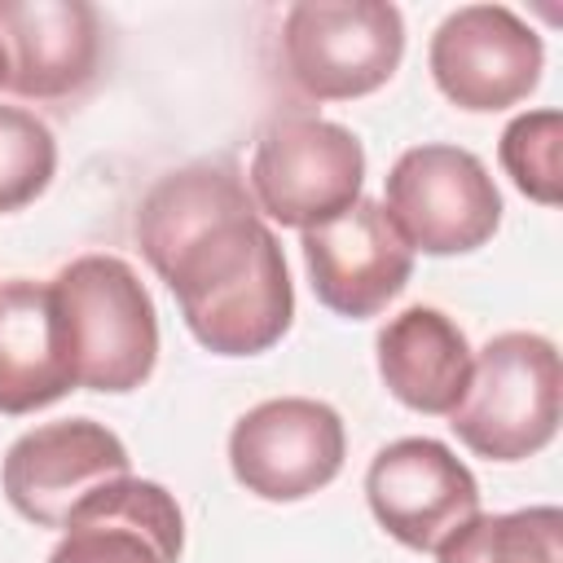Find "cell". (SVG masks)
Returning a JSON list of instances; mask_svg holds the SVG:
<instances>
[{
	"mask_svg": "<svg viewBox=\"0 0 563 563\" xmlns=\"http://www.w3.org/2000/svg\"><path fill=\"white\" fill-rule=\"evenodd\" d=\"M563 365L559 347L532 330L493 334L475 365L466 396L449 413L453 435L488 462H523L559 435Z\"/></svg>",
	"mask_w": 563,
	"mask_h": 563,
	"instance_id": "obj_3",
	"label": "cell"
},
{
	"mask_svg": "<svg viewBox=\"0 0 563 563\" xmlns=\"http://www.w3.org/2000/svg\"><path fill=\"white\" fill-rule=\"evenodd\" d=\"M365 501L391 541L435 554L449 532L479 515V484L449 444L405 435L374 453L365 471Z\"/></svg>",
	"mask_w": 563,
	"mask_h": 563,
	"instance_id": "obj_10",
	"label": "cell"
},
{
	"mask_svg": "<svg viewBox=\"0 0 563 563\" xmlns=\"http://www.w3.org/2000/svg\"><path fill=\"white\" fill-rule=\"evenodd\" d=\"M383 211L409 251L422 255H466L479 251L501 224V194L488 167L444 141L409 145L391 172Z\"/></svg>",
	"mask_w": 563,
	"mask_h": 563,
	"instance_id": "obj_6",
	"label": "cell"
},
{
	"mask_svg": "<svg viewBox=\"0 0 563 563\" xmlns=\"http://www.w3.org/2000/svg\"><path fill=\"white\" fill-rule=\"evenodd\" d=\"M435 563H563V510L475 515L435 545Z\"/></svg>",
	"mask_w": 563,
	"mask_h": 563,
	"instance_id": "obj_16",
	"label": "cell"
},
{
	"mask_svg": "<svg viewBox=\"0 0 563 563\" xmlns=\"http://www.w3.org/2000/svg\"><path fill=\"white\" fill-rule=\"evenodd\" d=\"M132 475L123 440L97 418H57L22 431L4 462L0 488L35 528H66L70 510L97 488Z\"/></svg>",
	"mask_w": 563,
	"mask_h": 563,
	"instance_id": "obj_9",
	"label": "cell"
},
{
	"mask_svg": "<svg viewBox=\"0 0 563 563\" xmlns=\"http://www.w3.org/2000/svg\"><path fill=\"white\" fill-rule=\"evenodd\" d=\"M75 391L48 282H0V413L22 418Z\"/></svg>",
	"mask_w": 563,
	"mask_h": 563,
	"instance_id": "obj_15",
	"label": "cell"
},
{
	"mask_svg": "<svg viewBox=\"0 0 563 563\" xmlns=\"http://www.w3.org/2000/svg\"><path fill=\"white\" fill-rule=\"evenodd\" d=\"M145 264L176 295L185 330L211 356H260L295 321V286L277 233L229 163L158 176L132 220Z\"/></svg>",
	"mask_w": 563,
	"mask_h": 563,
	"instance_id": "obj_1",
	"label": "cell"
},
{
	"mask_svg": "<svg viewBox=\"0 0 563 563\" xmlns=\"http://www.w3.org/2000/svg\"><path fill=\"white\" fill-rule=\"evenodd\" d=\"M299 251L317 303L347 321L378 317L413 273L409 242L374 198H356L343 216L303 229Z\"/></svg>",
	"mask_w": 563,
	"mask_h": 563,
	"instance_id": "obj_11",
	"label": "cell"
},
{
	"mask_svg": "<svg viewBox=\"0 0 563 563\" xmlns=\"http://www.w3.org/2000/svg\"><path fill=\"white\" fill-rule=\"evenodd\" d=\"M427 66L444 101L493 114L519 106L541 84L545 44L506 4H462L435 26Z\"/></svg>",
	"mask_w": 563,
	"mask_h": 563,
	"instance_id": "obj_8",
	"label": "cell"
},
{
	"mask_svg": "<svg viewBox=\"0 0 563 563\" xmlns=\"http://www.w3.org/2000/svg\"><path fill=\"white\" fill-rule=\"evenodd\" d=\"M101 13L88 0H0L9 88L26 101L84 92L101 70Z\"/></svg>",
	"mask_w": 563,
	"mask_h": 563,
	"instance_id": "obj_12",
	"label": "cell"
},
{
	"mask_svg": "<svg viewBox=\"0 0 563 563\" xmlns=\"http://www.w3.org/2000/svg\"><path fill=\"white\" fill-rule=\"evenodd\" d=\"M0 88H9V57H4V44H0Z\"/></svg>",
	"mask_w": 563,
	"mask_h": 563,
	"instance_id": "obj_19",
	"label": "cell"
},
{
	"mask_svg": "<svg viewBox=\"0 0 563 563\" xmlns=\"http://www.w3.org/2000/svg\"><path fill=\"white\" fill-rule=\"evenodd\" d=\"M48 295L75 387L123 396L154 374L158 312L128 260L79 255L57 268Z\"/></svg>",
	"mask_w": 563,
	"mask_h": 563,
	"instance_id": "obj_2",
	"label": "cell"
},
{
	"mask_svg": "<svg viewBox=\"0 0 563 563\" xmlns=\"http://www.w3.org/2000/svg\"><path fill=\"white\" fill-rule=\"evenodd\" d=\"M559 154H563V114L559 110L515 114L497 145V158H501L510 185L541 207H559V198H563V158Z\"/></svg>",
	"mask_w": 563,
	"mask_h": 563,
	"instance_id": "obj_17",
	"label": "cell"
},
{
	"mask_svg": "<svg viewBox=\"0 0 563 563\" xmlns=\"http://www.w3.org/2000/svg\"><path fill=\"white\" fill-rule=\"evenodd\" d=\"M405 57V18L387 0H299L282 18L286 79L312 101L378 92Z\"/></svg>",
	"mask_w": 563,
	"mask_h": 563,
	"instance_id": "obj_4",
	"label": "cell"
},
{
	"mask_svg": "<svg viewBox=\"0 0 563 563\" xmlns=\"http://www.w3.org/2000/svg\"><path fill=\"white\" fill-rule=\"evenodd\" d=\"M347 457L343 418L312 396H277L246 409L229 431V471L260 501L321 493Z\"/></svg>",
	"mask_w": 563,
	"mask_h": 563,
	"instance_id": "obj_7",
	"label": "cell"
},
{
	"mask_svg": "<svg viewBox=\"0 0 563 563\" xmlns=\"http://www.w3.org/2000/svg\"><path fill=\"white\" fill-rule=\"evenodd\" d=\"M57 172V141L44 119L22 106H0V216L31 207Z\"/></svg>",
	"mask_w": 563,
	"mask_h": 563,
	"instance_id": "obj_18",
	"label": "cell"
},
{
	"mask_svg": "<svg viewBox=\"0 0 563 563\" xmlns=\"http://www.w3.org/2000/svg\"><path fill=\"white\" fill-rule=\"evenodd\" d=\"M185 515L158 479L123 475L79 501L48 563H180Z\"/></svg>",
	"mask_w": 563,
	"mask_h": 563,
	"instance_id": "obj_13",
	"label": "cell"
},
{
	"mask_svg": "<svg viewBox=\"0 0 563 563\" xmlns=\"http://www.w3.org/2000/svg\"><path fill=\"white\" fill-rule=\"evenodd\" d=\"M365 185V145L352 128L317 114L273 119L251 154L246 189L264 220L282 229H317L343 216Z\"/></svg>",
	"mask_w": 563,
	"mask_h": 563,
	"instance_id": "obj_5",
	"label": "cell"
},
{
	"mask_svg": "<svg viewBox=\"0 0 563 563\" xmlns=\"http://www.w3.org/2000/svg\"><path fill=\"white\" fill-rule=\"evenodd\" d=\"M374 361L383 387L413 413H453L471 383V343L457 330V321L431 303H413L396 312L378 339Z\"/></svg>",
	"mask_w": 563,
	"mask_h": 563,
	"instance_id": "obj_14",
	"label": "cell"
}]
</instances>
